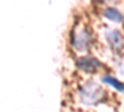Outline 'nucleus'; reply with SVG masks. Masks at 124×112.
Here are the masks:
<instances>
[{"instance_id": "f03ea898", "label": "nucleus", "mask_w": 124, "mask_h": 112, "mask_svg": "<svg viewBox=\"0 0 124 112\" xmlns=\"http://www.w3.org/2000/svg\"><path fill=\"white\" fill-rule=\"evenodd\" d=\"M92 41H93V35L91 29L87 25L79 24L75 26L71 35V44L73 49H76L79 52L87 51L92 45Z\"/></svg>"}, {"instance_id": "7ed1b4c3", "label": "nucleus", "mask_w": 124, "mask_h": 112, "mask_svg": "<svg viewBox=\"0 0 124 112\" xmlns=\"http://www.w3.org/2000/svg\"><path fill=\"white\" fill-rule=\"evenodd\" d=\"M77 66L85 72H96L101 69V62L93 57H81L77 61Z\"/></svg>"}, {"instance_id": "39448f33", "label": "nucleus", "mask_w": 124, "mask_h": 112, "mask_svg": "<svg viewBox=\"0 0 124 112\" xmlns=\"http://www.w3.org/2000/svg\"><path fill=\"white\" fill-rule=\"evenodd\" d=\"M103 16L107 17L108 20H110V21H114V23H122L123 21L122 13L114 8H107L104 11H103Z\"/></svg>"}, {"instance_id": "20e7f679", "label": "nucleus", "mask_w": 124, "mask_h": 112, "mask_svg": "<svg viewBox=\"0 0 124 112\" xmlns=\"http://www.w3.org/2000/svg\"><path fill=\"white\" fill-rule=\"evenodd\" d=\"M106 37L107 41L109 44V46L116 50V51H122L123 47V36L120 34V31L118 30H108L106 33Z\"/></svg>"}, {"instance_id": "f257e3e1", "label": "nucleus", "mask_w": 124, "mask_h": 112, "mask_svg": "<svg viewBox=\"0 0 124 112\" xmlns=\"http://www.w3.org/2000/svg\"><path fill=\"white\" fill-rule=\"evenodd\" d=\"M79 101L87 106H96L107 100V92L99 84L94 81H87L78 90Z\"/></svg>"}, {"instance_id": "423d86ee", "label": "nucleus", "mask_w": 124, "mask_h": 112, "mask_svg": "<svg viewBox=\"0 0 124 112\" xmlns=\"http://www.w3.org/2000/svg\"><path fill=\"white\" fill-rule=\"evenodd\" d=\"M102 81L106 82V84H108V85H110V86H113V87H116L118 91H120V92H123V85H122L120 81H118L117 78L112 77L109 75H106V76L102 77Z\"/></svg>"}]
</instances>
